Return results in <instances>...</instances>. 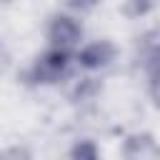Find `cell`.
<instances>
[{
  "label": "cell",
  "mask_w": 160,
  "mask_h": 160,
  "mask_svg": "<svg viewBox=\"0 0 160 160\" xmlns=\"http://www.w3.org/2000/svg\"><path fill=\"white\" fill-rule=\"evenodd\" d=\"M70 72V55L68 50L60 48H50L42 55L35 58V62L28 68V82L32 85H55L62 78H68Z\"/></svg>",
  "instance_id": "6da1fadb"
},
{
  "label": "cell",
  "mask_w": 160,
  "mask_h": 160,
  "mask_svg": "<svg viewBox=\"0 0 160 160\" xmlns=\"http://www.w3.org/2000/svg\"><path fill=\"white\" fill-rule=\"evenodd\" d=\"M80 38H82V25L75 15H65V12L52 15V20L48 25V40L52 48L70 50L80 42Z\"/></svg>",
  "instance_id": "7a4b0ae2"
},
{
  "label": "cell",
  "mask_w": 160,
  "mask_h": 160,
  "mask_svg": "<svg viewBox=\"0 0 160 160\" xmlns=\"http://www.w3.org/2000/svg\"><path fill=\"white\" fill-rule=\"evenodd\" d=\"M115 52L118 50L110 40H95V42H88L78 52V62L85 70H102L115 60Z\"/></svg>",
  "instance_id": "3957f363"
},
{
  "label": "cell",
  "mask_w": 160,
  "mask_h": 160,
  "mask_svg": "<svg viewBox=\"0 0 160 160\" xmlns=\"http://www.w3.org/2000/svg\"><path fill=\"white\" fill-rule=\"evenodd\" d=\"M160 148L150 132H132L122 140V158L125 160H158Z\"/></svg>",
  "instance_id": "277c9868"
},
{
  "label": "cell",
  "mask_w": 160,
  "mask_h": 160,
  "mask_svg": "<svg viewBox=\"0 0 160 160\" xmlns=\"http://www.w3.org/2000/svg\"><path fill=\"white\" fill-rule=\"evenodd\" d=\"M142 68L152 85V90H160V45H150L142 52Z\"/></svg>",
  "instance_id": "5b68a950"
},
{
  "label": "cell",
  "mask_w": 160,
  "mask_h": 160,
  "mask_svg": "<svg viewBox=\"0 0 160 160\" xmlns=\"http://www.w3.org/2000/svg\"><path fill=\"white\" fill-rule=\"evenodd\" d=\"M70 160H100V152H98V145L92 140H80L72 145V152H70Z\"/></svg>",
  "instance_id": "8992f818"
},
{
  "label": "cell",
  "mask_w": 160,
  "mask_h": 160,
  "mask_svg": "<svg viewBox=\"0 0 160 160\" xmlns=\"http://www.w3.org/2000/svg\"><path fill=\"white\" fill-rule=\"evenodd\" d=\"M158 2H160V0H128V2H125V12H128L130 18H142V15L152 12V10L158 8Z\"/></svg>",
  "instance_id": "52a82bcc"
},
{
  "label": "cell",
  "mask_w": 160,
  "mask_h": 160,
  "mask_svg": "<svg viewBox=\"0 0 160 160\" xmlns=\"http://www.w3.org/2000/svg\"><path fill=\"white\" fill-rule=\"evenodd\" d=\"M0 160H28V152L20 150V148H10V150H5L0 155Z\"/></svg>",
  "instance_id": "ba28073f"
},
{
  "label": "cell",
  "mask_w": 160,
  "mask_h": 160,
  "mask_svg": "<svg viewBox=\"0 0 160 160\" xmlns=\"http://www.w3.org/2000/svg\"><path fill=\"white\" fill-rule=\"evenodd\" d=\"M8 65H10V52H8V48L0 42V72H5Z\"/></svg>",
  "instance_id": "9c48e42d"
},
{
  "label": "cell",
  "mask_w": 160,
  "mask_h": 160,
  "mask_svg": "<svg viewBox=\"0 0 160 160\" xmlns=\"http://www.w3.org/2000/svg\"><path fill=\"white\" fill-rule=\"evenodd\" d=\"M0 2H10V0H0Z\"/></svg>",
  "instance_id": "30bf717a"
}]
</instances>
